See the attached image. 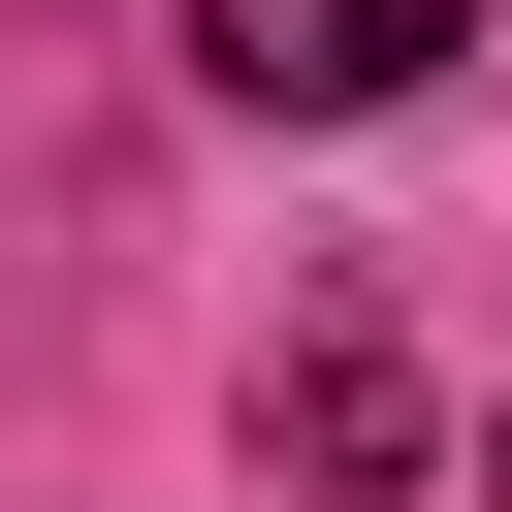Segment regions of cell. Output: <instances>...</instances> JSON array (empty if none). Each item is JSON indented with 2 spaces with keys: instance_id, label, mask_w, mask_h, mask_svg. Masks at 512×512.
<instances>
[{
  "instance_id": "2",
  "label": "cell",
  "mask_w": 512,
  "mask_h": 512,
  "mask_svg": "<svg viewBox=\"0 0 512 512\" xmlns=\"http://www.w3.org/2000/svg\"><path fill=\"white\" fill-rule=\"evenodd\" d=\"M288 480H416V384H384V320H320V352H288Z\"/></svg>"
},
{
  "instance_id": "1",
  "label": "cell",
  "mask_w": 512,
  "mask_h": 512,
  "mask_svg": "<svg viewBox=\"0 0 512 512\" xmlns=\"http://www.w3.org/2000/svg\"><path fill=\"white\" fill-rule=\"evenodd\" d=\"M448 32H480V0H192V64H224V96H288V128H352V96H416Z\"/></svg>"
}]
</instances>
